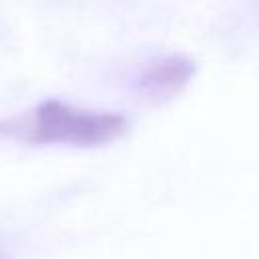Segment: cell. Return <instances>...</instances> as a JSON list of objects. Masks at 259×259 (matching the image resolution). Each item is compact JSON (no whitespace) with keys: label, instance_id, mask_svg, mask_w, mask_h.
Wrapping results in <instances>:
<instances>
[{"label":"cell","instance_id":"obj_1","mask_svg":"<svg viewBox=\"0 0 259 259\" xmlns=\"http://www.w3.org/2000/svg\"><path fill=\"white\" fill-rule=\"evenodd\" d=\"M12 130L30 144L97 148L119 140L127 132V119L117 111L79 109L59 99H45L34 107L26 125L16 123Z\"/></svg>","mask_w":259,"mask_h":259},{"label":"cell","instance_id":"obj_2","mask_svg":"<svg viewBox=\"0 0 259 259\" xmlns=\"http://www.w3.org/2000/svg\"><path fill=\"white\" fill-rule=\"evenodd\" d=\"M196 73V63L180 53L152 59L136 77V89L144 99L168 101L178 97Z\"/></svg>","mask_w":259,"mask_h":259},{"label":"cell","instance_id":"obj_3","mask_svg":"<svg viewBox=\"0 0 259 259\" xmlns=\"http://www.w3.org/2000/svg\"><path fill=\"white\" fill-rule=\"evenodd\" d=\"M0 259H2V255H0Z\"/></svg>","mask_w":259,"mask_h":259}]
</instances>
